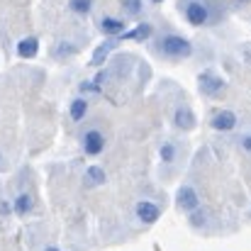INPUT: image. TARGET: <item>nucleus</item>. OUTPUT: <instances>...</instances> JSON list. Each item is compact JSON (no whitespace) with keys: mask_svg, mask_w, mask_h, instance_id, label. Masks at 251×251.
Returning a JSON list of instances; mask_svg holds the SVG:
<instances>
[{"mask_svg":"<svg viewBox=\"0 0 251 251\" xmlns=\"http://www.w3.org/2000/svg\"><path fill=\"white\" fill-rule=\"evenodd\" d=\"M159 51L171 59H188L193 54V44L180 34H164L159 42Z\"/></svg>","mask_w":251,"mask_h":251,"instance_id":"f257e3e1","label":"nucleus"},{"mask_svg":"<svg viewBox=\"0 0 251 251\" xmlns=\"http://www.w3.org/2000/svg\"><path fill=\"white\" fill-rule=\"evenodd\" d=\"M56 56H69V54H76V47L74 44H66V42H61L59 47H56V51H54Z\"/></svg>","mask_w":251,"mask_h":251,"instance_id":"6ab92c4d","label":"nucleus"},{"mask_svg":"<svg viewBox=\"0 0 251 251\" xmlns=\"http://www.w3.org/2000/svg\"><path fill=\"white\" fill-rule=\"evenodd\" d=\"M132 29H134V42H147L154 34V25H149V22H142V25H137Z\"/></svg>","mask_w":251,"mask_h":251,"instance_id":"dca6fc26","label":"nucleus"},{"mask_svg":"<svg viewBox=\"0 0 251 251\" xmlns=\"http://www.w3.org/2000/svg\"><path fill=\"white\" fill-rule=\"evenodd\" d=\"M112 47H115V42H105L102 47H98V49H95V54H93V59H90V69L102 66V64H105V59H107V54L112 51Z\"/></svg>","mask_w":251,"mask_h":251,"instance_id":"2eb2a0df","label":"nucleus"},{"mask_svg":"<svg viewBox=\"0 0 251 251\" xmlns=\"http://www.w3.org/2000/svg\"><path fill=\"white\" fill-rule=\"evenodd\" d=\"M242 2H247V0H242Z\"/></svg>","mask_w":251,"mask_h":251,"instance_id":"b1692460","label":"nucleus"},{"mask_svg":"<svg viewBox=\"0 0 251 251\" xmlns=\"http://www.w3.org/2000/svg\"><path fill=\"white\" fill-rule=\"evenodd\" d=\"M122 7H125L127 15L137 17V15L142 12V0H122Z\"/></svg>","mask_w":251,"mask_h":251,"instance_id":"a211bd4d","label":"nucleus"},{"mask_svg":"<svg viewBox=\"0 0 251 251\" xmlns=\"http://www.w3.org/2000/svg\"><path fill=\"white\" fill-rule=\"evenodd\" d=\"M176 207L180 210V212H193L195 207H200V195H198V190L193 188V185H180L178 188V193H176Z\"/></svg>","mask_w":251,"mask_h":251,"instance_id":"39448f33","label":"nucleus"},{"mask_svg":"<svg viewBox=\"0 0 251 251\" xmlns=\"http://www.w3.org/2000/svg\"><path fill=\"white\" fill-rule=\"evenodd\" d=\"M42 251H61V249H59V247H44Z\"/></svg>","mask_w":251,"mask_h":251,"instance_id":"4be33fe9","label":"nucleus"},{"mask_svg":"<svg viewBox=\"0 0 251 251\" xmlns=\"http://www.w3.org/2000/svg\"><path fill=\"white\" fill-rule=\"evenodd\" d=\"M195 125H198V120H195V112H193L190 107L180 105V107L173 112V127H176L178 132H190Z\"/></svg>","mask_w":251,"mask_h":251,"instance_id":"6e6552de","label":"nucleus"},{"mask_svg":"<svg viewBox=\"0 0 251 251\" xmlns=\"http://www.w3.org/2000/svg\"><path fill=\"white\" fill-rule=\"evenodd\" d=\"M98 27H100V32L105 34V37H120L127 27H125V20L122 17H110V15H105V17H100V22H98Z\"/></svg>","mask_w":251,"mask_h":251,"instance_id":"1a4fd4ad","label":"nucleus"},{"mask_svg":"<svg viewBox=\"0 0 251 251\" xmlns=\"http://www.w3.org/2000/svg\"><path fill=\"white\" fill-rule=\"evenodd\" d=\"M69 10L76 15H88L93 10V0H69Z\"/></svg>","mask_w":251,"mask_h":251,"instance_id":"f3484780","label":"nucleus"},{"mask_svg":"<svg viewBox=\"0 0 251 251\" xmlns=\"http://www.w3.org/2000/svg\"><path fill=\"white\" fill-rule=\"evenodd\" d=\"M183 17L190 27H205L212 17V10L202 0H188L185 7H183Z\"/></svg>","mask_w":251,"mask_h":251,"instance_id":"f03ea898","label":"nucleus"},{"mask_svg":"<svg viewBox=\"0 0 251 251\" xmlns=\"http://www.w3.org/2000/svg\"><path fill=\"white\" fill-rule=\"evenodd\" d=\"M10 205H12V212L20 215V217H27V215L34 212V198H32L29 193H20V195H15V200H12Z\"/></svg>","mask_w":251,"mask_h":251,"instance_id":"9d476101","label":"nucleus"},{"mask_svg":"<svg viewBox=\"0 0 251 251\" xmlns=\"http://www.w3.org/2000/svg\"><path fill=\"white\" fill-rule=\"evenodd\" d=\"M105 180H107V176H105V171H102L100 166H88V168H85V176H83L85 188H98V185H105Z\"/></svg>","mask_w":251,"mask_h":251,"instance_id":"f8f14e48","label":"nucleus"},{"mask_svg":"<svg viewBox=\"0 0 251 251\" xmlns=\"http://www.w3.org/2000/svg\"><path fill=\"white\" fill-rule=\"evenodd\" d=\"M151 2H154V5H159V2H164V0H151Z\"/></svg>","mask_w":251,"mask_h":251,"instance_id":"5701e85b","label":"nucleus"},{"mask_svg":"<svg viewBox=\"0 0 251 251\" xmlns=\"http://www.w3.org/2000/svg\"><path fill=\"white\" fill-rule=\"evenodd\" d=\"M10 212H12V205H10V202H0V215H2V217H7Z\"/></svg>","mask_w":251,"mask_h":251,"instance_id":"412c9836","label":"nucleus"},{"mask_svg":"<svg viewBox=\"0 0 251 251\" xmlns=\"http://www.w3.org/2000/svg\"><path fill=\"white\" fill-rule=\"evenodd\" d=\"M198 88L202 95H210V98H225V93H227L225 78L217 76L215 71H202L198 76Z\"/></svg>","mask_w":251,"mask_h":251,"instance_id":"7ed1b4c3","label":"nucleus"},{"mask_svg":"<svg viewBox=\"0 0 251 251\" xmlns=\"http://www.w3.org/2000/svg\"><path fill=\"white\" fill-rule=\"evenodd\" d=\"M88 107H90V105H88L85 98H81V95L74 98L71 105H69V115H71V120H74V122H83L85 117H88Z\"/></svg>","mask_w":251,"mask_h":251,"instance_id":"ddd939ff","label":"nucleus"},{"mask_svg":"<svg viewBox=\"0 0 251 251\" xmlns=\"http://www.w3.org/2000/svg\"><path fill=\"white\" fill-rule=\"evenodd\" d=\"M239 144H242V149H244L247 154H251V132H247V134H242Z\"/></svg>","mask_w":251,"mask_h":251,"instance_id":"aec40b11","label":"nucleus"},{"mask_svg":"<svg viewBox=\"0 0 251 251\" xmlns=\"http://www.w3.org/2000/svg\"><path fill=\"white\" fill-rule=\"evenodd\" d=\"M15 51H17L20 59H34L37 51H39V39H37V37H22V39L17 42Z\"/></svg>","mask_w":251,"mask_h":251,"instance_id":"9b49d317","label":"nucleus"},{"mask_svg":"<svg viewBox=\"0 0 251 251\" xmlns=\"http://www.w3.org/2000/svg\"><path fill=\"white\" fill-rule=\"evenodd\" d=\"M185 2H188V0H185Z\"/></svg>","mask_w":251,"mask_h":251,"instance_id":"393cba45","label":"nucleus"},{"mask_svg":"<svg viewBox=\"0 0 251 251\" xmlns=\"http://www.w3.org/2000/svg\"><path fill=\"white\" fill-rule=\"evenodd\" d=\"M159 159H161L164 164H173V161L178 159V144L166 139V142L161 144V149H159Z\"/></svg>","mask_w":251,"mask_h":251,"instance_id":"4468645a","label":"nucleus"},{"mask_svg":"<svg viewBox=\"0 0 251 251\" xmlns=\"http://www.w3.org/2000/svg\"><path fill=\"white\" fill-rule=\"evenodd\" d=\"M237 122H239V117L232 110H217L210 117V127L215 132H232V129H237Z\"/></svg>","mask_w":251,"mask_h":251,"instance_id":"0eeeda50","label":"nucleus"},{"mask_svg":"<svg viewBox=\"0 0 251 251\" xmlns=\"http://www.w3.org/2000/svg\"><path fill=\"white\" fill-rule=\"evenodd\" d=\"M134 217L142 222V225H154L159 217H161V207L156 205V202H151V200H139L137 205H134Z\"/></svg>","mask_w":251,"mask_h":251,"instance_id":"423d86ee","label":"nucleus"},{"mask_svg":"<svg viewBox=\"0 0 251 251\" xmlns=\"http://www.w3.org/2000/svg\"><path fill=\"white\" fill-rule=\"evenodd\" d=\"M81 147H83V154L85 156H100L102 154V149H105V134H102V129H98V127H90V129H85L83 134H81Z\"/></svg>","mask_w":251,"mask_h":251,"instance_id":"20e7f679","label":"nucleus"}]
</instances>
